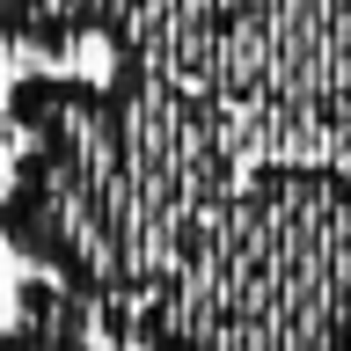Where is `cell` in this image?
<instances>
[{"label":"cell","mask_w":351,"mask_h":351,"mask_svg":"<svg viewBox=\"0 0 351 351\" xmlns=\"http://www.w3.org/2000/svg\"><path fill=\"white\" fill-rule=\"evenodd\" d=\"M197 95L271 103L300 117H351V0H263Z\"/></svg>","instance_id":"cell-3"},{"label":"cell","mask_w":351,"mask_h":351,"mask_svg":"<svg viewBox=\"0 0 351 351\" xmlns=\"http://www.w3.org/2000/svg\"><path fill=\"white\" fill-rule=\"evenodd\" d=\"M110 344L132 351H351V176L256 161L169 300Z\"/></svg>","instance_id":"cell-2"},{"label":"cell","mask_w":351,"mask_h":351,"mask_svg":"<svg viewBox=\"0 0 351 351\" xmlns=\"http://www.w3.org/2000/svg\"><path fill=\"white\" fill-rule=\"evenodd\" d=\"M139 0H0V44L29 51H73V44H117L132 37Z\"/></svg>","instance_id":"cell-4"},{"label":"cell","mask_w":351,"mask_h":351,"mask_svg":"<svg viewBox=\"0 0 351 351\" xmlns=\"http://www.w3.org/2000/svg\"><path fill=\"white\" fill-rule=\"evenodd\" d=\"M0 351H117V344H95V307L81 293L29 271L15 285L8 322H0Z\"/></svg>","instance_id":"cell-5"},{"label":"cell","mask_w":351,"mask_h":351,"mask_svg":"<svg viewBox=\"0 0 351 351\" xmlns=\"http://www.w3.org/2000/svg\"><path fill=\"white\" fill-rule=\"evenodd\" d=\"M22 154L0 191V241L117 337L169 300L234 191L227 110L154 66L22 73L8 88Z\"/></svg>","instance_id":"cell-1"}]
</instances>
